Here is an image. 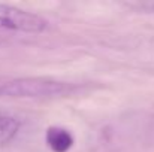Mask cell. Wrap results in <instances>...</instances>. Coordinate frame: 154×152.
<instances>
[{"mask_svg":"<svg viewBox=\"0 0 154 152\" xmlns=\"http://www.w3.org/2000/svg\"><path fill=\"white\" fill-rule=\"evenodd\" d=\"M72 90L70 84L48 78H17L0 82V97L9 99H55L70 94Z\"/></svg>","mask_w":154,"mask_h":152,"instance_id":"obj_1","label":"cell"},{"mask_svg":"<svg viewBox=\"0 0 154 152\" xmlns=\"http://www.w3.org/2000/svg\"><path fill=\"white\" fill-rule=\"evenodd\" d=\"M0 28L24 33H41L47 28V21L27 10L9 4H0Z\"/></svg>","mask_w":154,"mask_h":152,"instance_id":"obj_2","label":"cell"},{"mask_svg":"<svg viewBox=\"0 0 154 152\" xmlns=\"http://www.w3.org/2000/svg\"><path fill=\"white\" fill-rule=\"evenodd\" d=\"M47 143L54 152H66L73 145V139L69 131L52 127L47 131Z\"/></svg>","mask_w":154,"mask_h":152,"instance_id":"obj_3","label":"cell"},{"mask_svg":"<svg viewBox=\"0 0 154 152\" xmlns=\"http://www.w3.org/2000/svg\"><path fill=\"white\" fill-rule=\"evenodd\" d=\"M20 121L14 115L0 112V146L14 140L20 131Z\"/></svg>","mask_w":154,"mask_h":152,"instance_id":"obj_4","label":"cell"},{"mask_svg":"<svg viewBox=\"0 0 154 152\" xmlns=\"http://www.w3.org/2000/svg\"><path fill=\"white\" fill-rule=\"evenodd\" d=\"M151 9H153V10H154V4H153V6H151Z\"/></svg>","mask_w":154,"mask_h":152,"instance_id":"obj_5","label":"cell"}]
</instances>
